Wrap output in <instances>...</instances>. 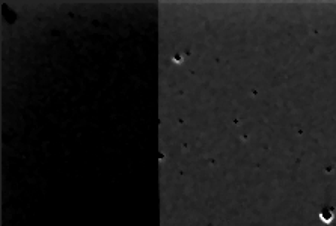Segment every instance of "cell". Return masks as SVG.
I'll list each match as a JSON object with an SVG mask.
<instances>
[{"label": "cell", "mask_w": 336, "mask_h": 226, "mask_svg": "<svg viewBox=\"0 0 336 226\" xmlns=\"http://www.w3.org/2000/svg\"><path fill=\"white\" fill-rule=\"evenodd\" d=\"M333 219H335V208L326 205V206H323L321 209H319V220L321 222L330 223V222H333Z\"/></svg>", "instance_id": "1"}]
</instances>
